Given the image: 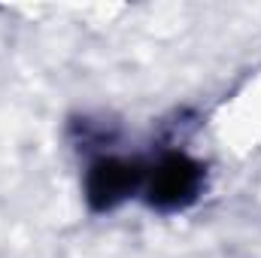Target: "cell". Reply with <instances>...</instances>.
<instances>
[{
	"mask_svg": "<svg viewBox=\"0 0 261 258\" xmlns=\"http://www.w3.org/2000/svg\"><path fill=\"white\" fill-rule=\"evenodd\" d=\"M210 189V164L186 149H164L149 161L140 200L158 216H179L200 203Z\"/></svg>",
	"mask_w": 261,
	"mask_h": 258,
	"instance_id": "6da1fadb",
	"label": "cell"
},
{
	"mask_svg": "<svg viewBox=\"0 0 261 258\" xmlns=\"http://www.w3.org/2000/svg\"><path fill=\"white\" fill-rule=\"evenodd\" d=\"M146 173H149V161L140 155H122V152L91 155L82 170V200L88 213L107 216L122 210L128 200L143 194Z\"/></svg>",
	"mask_w": 261,
	"mask_h": 258,
	"instance_id": "7a4b0ae2",
	"label": "cell"
}]
</instances>
